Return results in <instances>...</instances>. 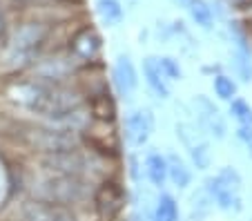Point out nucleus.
<instances>
[{"instance_id":"4be33fe9","label":"nucleus","mask_w":252,"mask_h":221,"mask_svg":"<svg viewBox=\"0 0 252 221\" xmlns=\"http://www.w3.org/2000/svg\"><path fill=\"white\" fill-rule=\"evenodd\" d=\"M234 67H237V74L241 76V81L250 83V81H252V61H250V52H241V49H237V52H234Z\"/></svg>"},{"instance_id":"6ab92c4d","label":"nucleus","mask_w":252,"mask_h":221,"mask_svg":"<svg viewBox=\"0 0 252 221\" xmlns=\"http://www.w3.org/2000/svg\"><path fill=\"white\" fill-rule=\"evenodd\" d=\"M212 90L217 94V98H221V101L230 103L232 98H237V83L230 76H225V74H217L212 78Z\"/></svg>"},{"instance_id":"ddd939ff","label":"nucleus","mask_w":252,"mask_h":221,"mask_svg":"<svg viewBox=\"0 0 252 221\" xmlns=\"http://www.w3.org/2000/svg\"><path fill=\"white\" fill-rule=\"evenodd\" d=\"M74 52H76L81 58H85V61H92V58L98 56L100 38L94 29H83L81 34L74 38Z\"/></svg>"},{"instance_id":"9b49d317","label":"nucleus","mask_w":252,"mask_h":221,"mask_svg":"<svg viewBox=\"0 0 252 221\" xmlns=\"http://www.w3.org/2000/svg\"><path fill=\"white\" fill-rule=\"evenodd\" d=\"M143 172L148 177V181L152 183V188L163 190L167 183V157L157 150H150L143 159Z\"/></svg>"},{"instance_id":"39448f33","label":"nucleus","mask_w":252,"mask_h":221,"mask_svg":"<svg viewBox=\"0 0 252 221\" xmlns=\"http://www.w3.org/2000/svg\"><path fill=\"white\" fill-rule=\"evenodd\" d=\"M194 112H196V121H199L201 130H205L212 139L223 141L228 136V123H225L223 114L208 96H203V94L194 96Z\"/></svg>"},{"instance_id":"a878e982","label":"nucleus","mask_w":252,"mask_h":221,"mask_svg":"<svg viewBox=\"0 0 252 221\" xmlns=\"http://www.w3.org/2000/svg\"><path fill=\"white\" fill-rule=\"evenodd\" d=\"M176 2H181L183 7H188V5H190V0H176Z\"/></svg>"},{"instance_id":"bb28decb","label":"nucleus","mask_w":252,"mask_h":221,"mask_svg":"<svg viewBox=\"0 0 252 221\" xmlns=\"http://www.w3.org/2000/svg\"><path fill=\"white\" fill-rule=\"evenodd\" d=\"M250 221H252V219H250Z\"/></svg>"},{"instance_id":"0eeeda50","label":"nucleus","mask_w":252,"mask_h":221,"mask_svg":"<svg viewBox=\"0 0 252 221\" xmlns=\"http://www.w3.org/2000/svg\"><path fill=\"white\" fill-rule=\"evenodd\" d=\"M112 76H114V87L119 92V96L125 98V101H132V96L138 90V69L127 54L116 56Z\"/></svg>"},{"instance_id":"412c9836","label":"nucleus","mask_w":252,"mask_h":221,"mask_svg":"<svg viewBox=\"0 0 252 221\" xmlns=\"http://www.w3.org/2000/svg\"><path fill=\"white\" fill-rule=\"evenodd\" d=\"M157 63H158V69H161V74L170 83L172 81H181V78H183V69H181V65H179V61H176V58L161 56V58H157Z\"/></svg>"},{"instance_id":"2eb2a0df","label":"nucleus","mask_w":252,"mask_h":221,"mask_svg":"<svg viewBox=\"0 0 252 221\" xmlns=\"http://www.w3.org/2000/svg\"><path fill=\"white\" fill-rule=\"evenodd\" d=\"M96 11H98L100 20H103L107 27H116V25L123 23V5L121 0H96Z\"/></svg>"},{"instance_id":"20e7f679","label":"nucleus","mask_w":252,"mask_h":221,"mask_svg":"<svg viewBox=\"0 0 252 221\" xmlns=\"http://www.w3.org/2000/svg\"><path fill=\"white\" fill-rule=\"evenodd\" d=\"M123 134L125 141L132 150H138L143 145H148V141L154 134V114L148 107H136L125 114L123 121Z\"/></svg>"},{"instance_id":"7ed1b4c3","label":"nucleus","mask_w":252,"mask_h":221,"mask_svg":"<svg viewBox=\"0 0 252 221\" xmlns=\"http://www.w3.org/2000/svg\"><path fill=\"white\" fill-rule=\"evenodd\" d=\"M29 143L36 150H40L43 154L52 152H65V150H74L81 145L78 132L65 130V127H36L29 132Z\"/></svg>"},{"instance_id":"5701e85b","label":"nucleus","mask_w":252,"mask_h":221,"mask_svg":"<svg viewBox=\"0 0 252 221\" xmlns=\"http://www.w3.org/2000/svg\"><path fill=\"white\" fill-rule=\"evenodd\" d=\"M217 174H219V177L223 179V181H228L232 188H237V190H241V174H239L237 170L232 168V165H225V168H221Z\"/></svg>"},{"instance_id":"423d86ee","label":"nucleus","mask_w":252,"mask_h":221,"mask_svg":"<svg viewBox=\"0 0 252 221\" xmlns=\"http://www.w3.org/2000/svg\"><path fill=\"white\" fill-rule=\"evenodd\" d=\"M203 190L210 194V199L214 201V206L219 208L223 212H237L243 210V203H241V194H239L237 188H232L228 181L219 177V174H212L203 181Z\"/></svg>"},{"instance_id":"aec40b11","label":"nucleus","mask_w":252,"mask_h":221,"mask_svg":"<svg viewBox=\"0 0 252 221\" xmlns=\"http://www.w3.org/2000/svg\"><path fill=\"white\" fill-rule=\"evenodd\" d=\"M230 116L239 121V125H252V105L243 98H232L230 101Z\"/></svg>"},{"instance_id":"9d476101","label":"nucleus","mask_w":252,"mask_h":221,"mask_svg":"<svg viewBox=\"0 0 252 221\" xmlns=\"http://www.w3.org/2000/svg\"><path fill=\"white\" fill-rule=\"evenodd\" d=\"M143 81H145L148 90L152 92L157 98H161V101L170 98V81L161 74L158 63H157L154 56H148L145 61H143Z\"/></svg>"},{"instance_id":"f3484780","label":"nucleus","mask_w":252,"mask_h":221,"mask_svg":"<svg viewBox=\"0 0 252 221\" xmlns=\"http://www.w3.org/2000/svg\"><path fill=\"white\" fill-rule=\"evenodd\" d=\"M190 152V161L196 170H208L212 165V150H210V143L205 139H199L188 148Z\"/></svg>"},{"instance_id":"f8f14e48","label":"nucleus","mask_w":252,"mask_h":221,"mask_svg":"<svg viewBox=\"0 0 252 221\" xmlns=\"http://www.w3.org/2000/svg\"><path fill=\"white\" fill-rule=\"evenodd\" d=\"M192 170L179 154L170 152L167 154V181L176 188V190H186L192 186Z\"/></svg>"},{"instance_id":"6e6552de","label":"nucleus","mask_w":252,"mask_h":221,"mask_svg":"<svg viewBox=\"0 0 252 221\" xmlns=\"http://www.w3.org/2000/svg\"><path fill=\"white\" fill-rule=\"evenodd\" d=\"M94 203H96V210H98L100 217L112 219L114 215H119L125 203L121 186L116 181H103V186H100L94 194Z\"/></svg>"},{"instance_id":"393cba45","label":"nucleus","mask_w":252,"mask_h":221,"mask_svg":"<svg viewBox=\"0 0 252 221\" xmlns=\"http://www.w3.org/2000/svg\"><path fill=\"white\" fill-rule=\"evenodd\" d=\"M127 163H129V177H132V181H141L143 170H138V168H143V163H138V157H136V154H129Z\"/></svg>"},{"instance_id":"f03ea898","label":"nucleus","mask_w":252,"mask_h":221,"mask_svg":"<svg viewBox=\"0 0 252 221\" xmlns=\"http://www.w3.org/2000/svg\"><path fill=\"white\" fill-rule=\"evenodd\" d=\"M40 165L45 172L52 174H67V177L90 179L96 161L90 152H83L81 148L65 150V152H52L40 157Z\"/></svg>"},{"instance_id":"dca6fc26","label":"nucleus","mask_w":252,"mask_h":221,"mask_svg":"<svg viewBox=\"0 0 252 221\" xmlns=\"http://www.w3.org/2000/svg\"><path fill=\"white\" fill-rule=\"evenodd\" d=\"M212 210H214V201L210 199V194L203 190V186H201L190 199V221L208 219Z\"/></svg>"},{"instance_id":"4468645a","label":"nucleus","mask_w":252,"mask_h":221,"mask_svg":"<svg viewBox=\"0 0 252 221\" xmlns=\"http://www.w3.org/2000/svg\"><path fill=\"white\" fill-rule=\"evenodd\" d=\"M152 221H179V203L170 192H161L154 199Z\"/></svg>"},{"instance_id":"b1692460","label":"nucleus","mask_w":252,"mask_h":221,"mask_svg":"<svg viewBox=\"0 0 252 221\" xmlns=\"http://www.w3.org/2000/svg\"><path fill=\"white\" fill-rule=\"evenodd\" d=\"M237 139L241 141V143H246V148L252 152V125H239Z\"/></svg>"},{"instance_id":"1a4fd4ad","label":"nucleus","mask_w":252,"mask_h":221,"mask_svg":"<svg viewBox=\"0 0 252 221\" xmlns=\"http://www.w3.org/2000/svg\"><path fill=\"white\" fill-rule=\"evenodd\" d=\"M23 217L25 221H76V217L71 215L69 208L45 203V201H38V199L25 203Z\"/></svg>"},{"instance_id":"a211bd4d","label":"nucleus","mask_w":252,"mask_h":221,"mask_svg":"<svg viewBox=\"0 0 252 221\" xmlns=\"http://www.w3.org/2000/svg\"><path fill=\"white\" fill-rule=\"evenodd\" d=\"M188 9H190L192 20H194L201 29H205V32H210V29H212L214 14H212V7H210L205 0H190Z\"/></svg>"},{"instance_id":"f257e3e1","label":"nucleus","mask_w":252,"mask_h":221,"mask_svg":"<svg viewBox=\"0 0 252 221\" xmlns=\"http://www.w3.org/2000/svg\"><path fill=\"white\" fill-rule=\"evenodd\" d=\"M32 190H33V199H38V201L69 208L74 203H81L90 197L92 183H90V179L45 172L40 179H36Z\"/></svg>"}]
</instances>
